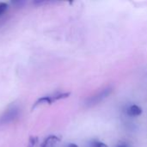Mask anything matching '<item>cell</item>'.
<instances>
[{
    "instance_id": "6da1fadb",
    "label": "cell",
    "mask_w": 147,
    "mask_h": 147,
    "mask_svg": "<svg viewBox=\"0 0 147 147\" xmlns=\"http://www.w3.org/2000/svg\"><path fill=\"white\" fill-rule=\"evenodd\" d=\"M113 91V88L109 86L106 87L104 89H102V90H100L99 92H97L96 94H95L94 96H90L87 101H86V105L88 107H92L95 106L98 103H100L101 102H102L104 99H106L107 97H109V96L112 93Z\"/></svg>"
},
{
    "instance_id": "7a4b0ae2",
    "label": "cell",
    "mask_w": 147,
    "mask_h": 147,
    "mask_svg": "<svg viewBox=\"0 0 147 147\" xmlns=\"http://www.w3.org/2000/svg\"><path fill=\"white\" fill-rule=\"evenodd\" d=\"M18 115L19 109L16 106H11L0 116V125H5L13 121L17 118Z\"/></svg>"
},
{
    "instance_id": "3957f363",
    "label": "cell",
    "mask_w": 147,
    "mask_h": 147,
    "mask_svg": "<svg viewBox=\"0 0 147 147\" xmlns=\"http://www.w3.org/2000/svg\"><path fill=\"white\" fill-rule=\"evenodd\" d=\"M56 102L54 99V96H42L40 98H39L34 104L33 109H35L36 107L40 106V105H45V104H52L53 102Z\"/></svg>"
},
{
    "instance_id": "277c9868",
    "label": "cell",
    "mask_w": 147,
    "mask_h": 147,
    "mask_svg": "<svg viewBox=\"0 0 147 147\" xmlns=\"http://www.w3.org/2000/svg\"><path fill=\"white\" fill-rule=\"evenodd\" d=\"M60 141V139L58 136L55 135H50L46 138V140L43 141L40 147H54L55 145Z\"/></svg>"
},
{
    "instance_id": "5b68a950",
    "label": "cell",
    "mask_w": 147,
    "mask_h": 147,
    "mask_svg": "<svg viewBox=\"0 0 147 147\" xmlns=\"http://www.w3.org/2000/svg\"><path fill=\"white\" fill-rule=\"evenodd\" d=\"M142 109L138 106V105H131L127 108V114L129 115V116H132V117H135V116H140L142 115Z\"/></svg>"
},
{
    "instance_id": "8992f818",
    "label": "cell",
    "mask_w": 147,
    "mask_h": 147,
    "mask_svg": "<svg viewBox=\"0 0 147 147\" xmlns=\"http://www.w3.org/2000/svg\"><path fill=\"white\" fill-rule=\"evenodd\" d=\"M37 142H38V138L37 137H34V136L30 137L28 147H35Z\"/></svg>"
},
{
    "instance_id": "52a82bcc",
    "label": "cell",
    "mask_w": 147,
    "mask_h": 147,
    "mask_svg": "<svg viewBox=\"0 0 147 147\" xmlns=\"http://www.w3.org/2000/svg\"><path fill=\"white\" fill-rule=\"evenodd\" d=\"M8 4L3 2H0V16L3 15V13L7 10Z\"/></svg>"
},
{
    "instance_id": "ba28073f",
    "label": "cell",
    "mask_w": 147,
    "mask_h": 147,
    "mask_svg": "<svg viewBox=\"0 0 147 147\" xmlns=\"http://www.w3.org/2000/svg\"><path fill=\"white\" fill-rule=\"evenodd\" d=\"M91 147H109L108 145H106L103 142L101 141H93L91 144Z\"/></svg>"
},
{
    "instance_id": "9c48e42d",
    "label": "cell",
    "mask_w": 147,
    "mask_h": 147,
    "mask_svg": "<svg viewBox=\"0 0 147 147\" xmlns=\"http://www.w3.org/2000/svg\"><path fill=\"white\" fill-rule=\"evenodd\" d=\"M66 147H78V146L76 145V144H74V143H70V144L67 145V146Z\"/></svg>"
},
{
    "instance_id": "30bf717a",
    "label": "cell",
    "mask_w": 147,
    "mask_h": 147,
    "mask_svg": "<svg viewBox=\"0 0 147 147\" xmlns=\"http://www.w3.org/2000/svg\"><path fill=\"white\" fill-rule=\"evenodd\" d=\"M116 147H128V146H127V144H125V143H121V144H119V145H118Z\"/></svg>"
}]
</instances>
